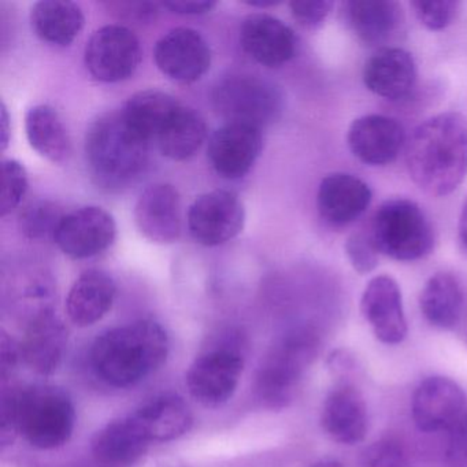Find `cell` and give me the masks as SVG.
Here are the masks:
<instances>
[{"instance_id": "6da1fadb", "label": "cell", "mask_w": 467, "mask_h": 467, "mask_svg": "<svg viewBox=\"0 0 467 467\" xmlns=\"http://www.w3.org/2000/svg\"><path fill=\"white\" fill-rule=\"evenodd\" d=\"M410 177L429 195L445 196L467 174V119L448 111L426 119L407 146Z\"/></svg>"}, {"instance_id": "7a4b0ae2", "label": "cell", "mask_w": 467, "mask_h": 467, "mask_svg": "<svg viewBox=\"0 0 467 467\" xmlns=\"http://www.w3.org/2000/svg\"><path fill=\"white\" fill-rule=\"evenodd\" d=\"M169 336L162 325L140 319L106 330L92 344V370L114 388L140 384L165 365Z\"/></svg>"}, {"instance_id": "3957f363", "label": "cell", "mask_w": 467, "mask_h": 467, "mask_svg": "<svg viewBox=\"0 0 467 467\" xmlns=\"http://www.w3.org/2000/svg\"><path fill=\"white\" fill-rule=\"evenodd\" d=\"M150 141L132 130L119 113H109L92 122L86 136L89 171L100 187L121 190L146 171Z\"/></svg>"}, {"instance_id": "277c9868", "label": "cell", "mask_w": 467, "mask_h": 467, "mask_svg": "<svg viewBox=\"0 0 467 467\" xmlns=\"http://www.w3.org/2000/svg\"><path fill=\"white\" fill-rule=\"evenodd\" d=\"M318 333L313 327H296L286 333L262 360L255 379L254 395L269 410H283L294 400L300 382L319 352Z\"/></svg>"}, {"instance_id": "5b68a950", "label": "cell", "mask_w": 467, "mask_h": 467, "mask_svg": "<svg viewBox=\"0 0 467 467\" xmlns=\"http://www.w3.org/2000/svg\"><path fill=\"white\" fill-rule=\"evenodd\" d=\"M20 436L39 450L64 447L72 439L76 409L67 390L56 385L17 388Z\"/></svg>"}, {"instance_id": "8992f818", "label": "cell", "mask_w": 467, "mask_h": 467, "mask_svg": "<svg viewBox=\"0 0 467 467\" xmlns=\"http://www.w3.org/2000/svg\"><path fill=\"white\" fill-rule=\"evenodd\" d=\"M244 363L239 333L231 330L215 336L188 368L185 384L190 395L209 409L223 406L236 392Z\"/></svg>"}, {"instance_id": "52a82bcc", "label": "cell", "mask_w": 467, "mask_h": 467, "mask_svg": "<svg viewBox=\"0 0 467 467\" xmlns=\"http://www.w3.org/2000/svg\"><path fill=\"white\" fill-rule=\"evenodd\" d=\"M368 234L379 253L395 261H418L434 247L428 215L409 199H390L382 203L374 213Z\"/></svg>"}, {"instance_id": "ba28073f", "label": "cell", "mask_w": 467, "mask_h": 467, "mask_svg": "<svg viewBox=\"0 0 467 467\" xmlns=\"http://www.w3.org/2000/svg\"><path fill=\"white\" fill-rule=\"evenodd\" d=\"M213 108L226 122L261 128L277 119L281 94L272 83L253 75H232L215 84Z\"/></svg>"}, {"instance_id": "9c48e42d", "label": "cell", "mask_w": 467, "mask_h": 467, "mask_svg": "<svg viewBox=\"0 0 467 467\" xmlns=\"http://www.w3.org/2000/svg\"><path fill=\"white\" fill-rule=\"evenodd\" d=\"M141 57L140 40L122 26L98 29L84 53L87 69L102 83H119L132 78L140 67Z\"/></svg>"}, {"instance_id": "30bf717a", "label": "cell", "mask_w": 467, "mask_h": 467, "mask_svg": "<svg viewBox=\"0 0 467 467\" xmlns=\"http://www.w3.org/2000/svg\"><path fill=\"white\" fill-rule=\"evenodd\" d=\"M191 236L204 247H217L242 234L244 204L231 191L215 190L199 196L188 210Z\"/></svg>"}, {"instance_id": "8fae6325", "label": "cell", "mask_w": 467, "mask_h": 467, "mask_svg": "<svg viewBox=\"0 0 467 467\" xmlns=\"http://www.w3.org/2000/svg\"><path fill=\"white\" fill-rule=\"evenodd\" d=\"M117 236L116 221L102 207L86 206L65 214L54 242L72 259L105 253Z\"/></svg>"}, {"instance_id": "7c38bea8", "label": "cell", "mask_w": 467, "mask_h": 467, "mask_svg": "<svg viewBox=\"0 0 467 467\" xmlns=\"http://www.w3.org/2000/svg\"><path fill=\"white\" fill-rule=\"evenodd\" d=\"M154 59L166 78L180 84H192L209 72L212 50L195 29L176 28L158 40Z\"/></svg>"}, {"instance_id": "4fadbf2b", "label": "cell", "mask_w": 467, "mask_h": 467, "mask_svg": "<svg viewBox=\"0 0 467 467\" xmlns=\"http://www.w3.org/2000/svg\"><path fill=\"white\" fill-rule=\"evenodd\" d=\"M466 417V395L452 379L431 377L418 385L412 398V418L420 431L448 433Z\"/></svg>"}, {"instance_id": "5bb4252c", "label": "cell", "mask_w": 467, "mask_h": 467, "mask_svg": "<svg viewBox=\"0 0 467 467\" xmlns=\"http://www.w3.org/2000/svg\"><path fill=\"white\" fill-rule=\"evenodd\" d=\"M262 147L261 128L225 122L210 138L207 157L221 177L237 180L251 171L261 155Z\"/></svg>"}, {"instance_id": "9a60e30c", "label": "cell", "mask_w": 467, "mask_h": 467, "mask_svg": "<svg viewBox=\"0 0 467 467\" xmlns=\"http://www.w3.org/2000/svg\"><path fill=\"white\" fill-rule=\"evenodd\" d=\"M69 332L51 308L37 311L20 341L23 362L40 376L56 373L67 352Z\"/></svg>"}, {"instance_id": "2e32d148", "label": "cell", "mask_w": 467, "mask_h": 467, "mask_svg": "<svg viewBox=\"0 0 467 467\" xmlns=\"http://www.w3.org/2000/svg\"><path fill=\"white\" fill-rule=\"evenodd\" d=\"M347 143L352 154L366 165L385 166L400 154L406 143V132L395 119L370 114L352 122Z\"/></svg>"}, {"instance_id": "e0dca14e", "label": "cell", "mask_w": 467, "mask_h": 467, "mask_svg": "<svg viewBox=\"0 0 467 467\" xmlns=\"http://www.w3.org/2000/svg\"><path fill=\"white\" fill-rule=\"evenodd\" d=\"M360 310L381 343L399 344L406 338L407 321L400 288L389 275H377L368 281Z\"/></svg>"}, {"instance_id": "ac0fdd59", "label": "cell", "mask_w": 467, "mask_h": 467, "mask_svg": "<svg viewBox=\"0 0 467 467\" xmlns=\"http://www.w3.org/2000/svg\"><path fill=\"white\" fill-rule=\"evenodd\" d=\"M135 223L150 242L171 244L182 236V201L171 184H154L141 192L135 206Z\"/></svg>"}, {"instance_id": "d6986e66", "label": "cell", "mask_w": 467, "mask_h": 467, "mask_svg": "<svg viewBox=\"0 0 467 467\" xmlns=\"http://www.w3.org/2000/svg\"><path fill=\"white\" fill-rule=\"evenodd\" d=\"M240 43L258 64L278 67L291 61L297 51V37L286 24L269 15H251L243 21Z\"/></svg>"}, {"instance_id": "ffe728a7", "label": "cell", "mask_w": 467, "mask_h": 467, "mask_svg": "<svg viewBox=\"0 0 467 467\" xmlns=\"http://www.w3.org/2000/svg\"><path fill=\"white\" fill-rule=\"evenodd\" d=\"M371 190L359 177L348 173L327 174L317 193L319 214L330 225L354 223L371 203Z\"/></svg>"}, {"instance_id": "44dd1931", "label": "cell", "mask_w": 467, "mask_h": 467, "mask_svg": "<svg viewBox=\"0 0 467 467\" xmlns=\"http://www.w3.org/2000/svg\"><path fill=\"white\" fill-rule=\"evenodd\" d=\"M366 88L388 100L406 98L417 81V67L409 51L385 47L368 58L363 69Z\"/></svg>"}, {"instance_id": "7402d4cb", "label": "cell", "mask_w": 467, "mask_h": 467, "mask_svg": "<svg viewBox=\"0 0 467 467\" xmlns=\"http://www.w3.org/2000/svg\"><path fill=\"white\" fill-rule=\"evenodd\" d=\"M322 428L340 444H357L368 433V410L354 385L341 384L330 390L322 409Z\"/></svg>"}, {"instance_id": "603a6c76", "label": "cell", "mask_w": 467, "mask_h": 467, "mask_svg": "<svg viewBox=\"0 0 467 467\" xmlns=\"http://www.w3.org/2000/svg\"><path fill=\"white\" fill-rule=\"evenodd\" d=\"M130 415L150 442L180 439L191 431L193 423L190 406L176 393L155 396Z\"/></svg>"}, {"instance_id": "cb8c5ba5", "label": "cell", "mask_w": 467, "mask_h": 467, "mask_svg": "<svg viewBox=\"0 0 467 467\" xmlns=\"http://www.w3.org/2000/svg\"><path fill=\"white\" fill-rule=\"evenodd\" d=\"M150 444L151 442L128 415L111 420L95 433L91 440V452L99 466L130 467L146 455Z\"/></svg>"}, {"instance_id": "d4e9b609", "label": "cell", "mask_w": 467, "mask_h": 467, "mask_svg": "<svg viewBox=\"0 0 467 467\" xmlns=\"http://www.w3.org/2000/svg\"><path fill=\"white\" fill-rule=\"evenodd\" d=\"M116 294V283L110 275L99 270H88L75 281L67 294V317L78 327H92L108 316Z\"/></svg>"}, {"instance_id": "484cf974", "label": "cell", "mask_w": 467, "mask_h": 467, "mask_svg": "<svg viewBox=\"0 0 467 467\" xmlns=\"http://www.w3.org/2000/svg\"><path fill=\"white\" fill-rule=\"evenodd\" d=\"M344 16L354 34L368 45H381L395 36L403 24V10L393 0H351Z\"/></svg>"}, {"instance_id": "4316f807", "label": "cell", "mask_w": 467, "mask_h": 467, "mask_svg": "<svg viewBox=\"0 0 467 467\" xmlns=\"http://www.w3.org/2000/svg\"><path fill=\"white\" fill-rule=\"evenodd\" d=\"M26 132L32 149L51 163L64 165L72 157L69 132L51 106L36 105L26 111Z\"/></svg>"}, {"instance_id": "83f0119b", "label": "cell", "mask_w": 467, "mask_h": 467, "mask_svg": "<svg viewBox=\"0 0 467 467\" xmlns=\"http://www.w3.org/2000/svg\"><path fill=\"white\" fill-rule=\"evenodd\" d=\"M31 24L43 42L65 47L78 39L86 17L80 6L69 0H42L32 6Z\"/></svg>"}, {"instance_id": "f1b7e54d", "label": "cell", "mask_w": 467, "mask_h": 467, "mask_svg": "<svg viewBox=\"0 0 467 467\" xmlns=\"http://www.w3.org/2000/svg\"><path fill=\"white\" fill-rule=\"evenodd\" d=\"M182 108V103L177 98L157 89H147L130 97L121 113L132 130L151 143L160 138Z\"/></svg>"}, {"instance_id": "f546056e", "label": "cell", "mask_w": 467, "mask_h": 467, "mask_svg": "<svg viewBox=\"0 0 467 467\" xmlns=\"http://www.w3.org/2000/svg\"><path fill=\"white\" fill-rule=\"evenodd\" d=\"M420 310L433 327L450 329L458 324L463 308V294L450 273H436L423 286Z\"/></svg>"}, {"instance_id": "4dcf8cb0", "label": "cell", "mask_w": 467, "mask_h": 467, "mask_svg": "<svg viewBox=\"0 0 467 467\" xmlns=\"http://www.w3.org/2000/svg\"><path fill=\"white\" fill-rule=\"evenodd\" d=\"M207 139V124L203 117L182 105L160 138L157 139L162 155L171 161L190 160L203 146Z\"/></svg>"}, {"instance_id": "1f68e13d", "label": "cell", "mask_w": 467, "mask_h": 467, "mask_svg": "<svg viewBox=\"0 0 467 467\" xmlns=\"http://www.w3.org/2000/svg\"><path fill=\"white\" fill-rule=\"evenodd\" d=\"M64 217L65 213L58 204L51 201H36L24 207L18 223L26 239L46 242L56 240L57 231Z\"/></svg>"}, {"instance_id": "d6a6232c", "label": "cell", "mask_w": 467, "mask_h": 467, "mask_svg": "<svg viewBox=\"0 0 467 467\" xmlns=\"http://www.w3.org/2000/svg\"><path fill=\"white\" fill-rule=\"evenodd\" d=\"M28 173L23 163L16 160H5L2 162V195H0V215L7 214L17 209L28 192Z\"/></svg>"}, {"instance_id": "836d02e7", "label": "cell", "mask_w": 467, "mask_h": 467, "mask_svg": "<svg viewBox=\"0 0 467 467\" xmlns=\"http://www.w3.org/2000/svg\"><path fill=\"white\" fill-rule=\"evenodd\" d=\"M411 6L422 26L431 31H441L452 24L459 4L453 0H417Z\"/></svg>"}, {"instance_id": "e575fe53", "label": "cell", "mask_w": 467, "mask_h": 467, "mask_svg": "<svg viewBox=\"0 0 467 467\" xmlns=\"http://www.w3.org/2000/svg\"><path fill=\"white\" fill-rule=\"evenodd\" d=\"M346 254L349 264L359 275H368L376 269L379 264V250L374 245L370 234L366 232H357L351 234L346 242Z\"/></svg>"}, {"instance_id": "d590c367", "label": "cell", "mask_w": 467, "mask_h": 467, "mask_svg": "<svg viewBox=\"0 0 467 467\" xmlns=\"http://www.w3.org/2000/svg\"><path fill=\"white\" fill-rule=\"evenodd\" d=\"M365 467H415L406 450L392 440L376 442L365 455Z\"/></svg>"}, {"instance_id": "8d00e7d4", "label": "cell", "mask_w": 467, "mask_h": 467, "mask_svg": "<svg viewBox=\"0 0 467 467\" xmlns=\"http://www.w3.org/2000/svg\"><path fill=\"white\" fill-rule=\"evenodd\" d=\"M20 436L17 410V387L4 389L0 403V445L2 448L15 444Z\"/></svg>"}, {"instance_id": "74e56055", "label": "cell", "mask_w": 467, "mask_h": 467, "mask_svg": "<svg viewBox=\"0 0 467 467\" xmlns=\"http://www.w3.org/2000/svg\"><path fill=\"white\" fill-rule=\"evenodd\" d=\"M295 20L307 29H317L325 23L333 9L329 0H299L289 4Z\"/></svg>"}, {"instance_id": "f35d334b", "label": "cell", "mask_w": 467, "mask_h": 467, "mask_svg": "<svg viewBox=\"0 0 467 467\" xmlns=\"http://www.w3.org/2000/svg\"><path fill=\"white\" fill-rule=\"evenodd\" d=\"M447 434L448 464L451 467H467V417Z\"/></svg>"}, {"instance_id": "ab89813d", "label": "cell", "mask_w": 467, "mask_h": 467, "mask_svg": "<svg viewBox=\"0 0 467 467\" xmlns=\"http://www.w3.org/2000/svg\"><path fill=\"white\" fill-rule=\"evenodd\" d=\"M20 360H23L20 343H17L9 333L4 330L2 337H0V377H2L4 385L13 376Z\"/></svg>"}, {"instance_id": "60d3db41", "label": "cell", "mask_w": 467, "mask_h": 467, "mask_svg": "<svg viewBox=\"0 0 467 467\" xmlns=\"http://www.w3.org/2000/svg\"><path fill=\"white\" fill-rule=\"evenodd\" d=\"M163 7L171 10V12L177 13V15L182 16H202L206 13L212 12L217 4L215 2H207V0H199V2H179V0H173V2H165L162 4Z\"/></svg>"}, {"instance_id": "b9f144b4", "label": "cell", "mask_w": 467, "mask_h": 467, "mask_svg": "<svg viewBox=\"0 0 467 467\" xmlns=\"http://www.w3.org/2000/svg\"><path fill=\"white\" fill-rule=\"evenodd\" d=\"M10 130H10L9 111H7L6 105L2 103V106H0V146H2L4 151L9 144Z\"/></svg>"}, {"instance_id": "7bdbcfd3", "label": "cell", "mask_w": 467, "mask_h": 467, "mask_svg": "<svg viewBox=\"0 0 467 467\" xmlns=\"http://www.w3.org/2000/svg\"><path fill=\"white\" fill-rule=\"evenodd\" d=\"M459 240L464 248H467V196L462 206L461 217H459L458 225Z\"/></svg>"}, {"instance_id": "ee69618b", "label": "cell", "mask_w": 467, "mask_h": 467, "mask_svg": "<svg viewBox=\"0 0 467 467\" xmlns=\"http://www.w3.org/2000/svg\"><path fill=\"white\" fill-rule=\"evenodd\" d=\"M278 4L280 2H275V0H251V2H245V5H248V6L261 7V9L275 6Z\"/></svg>"}, {"instance_id": "f6af8a7d", "label": "cell", "mask_w": 467, "mask_h": 467, "mask_svg": "<svg viewBox=\"0 0 467 467\" xmlns=\"http://www.w3.org/2000/svg\"><path fill=\"white\" fill-rule=\"evenodd\" d=\"M311 467H346L343 463L337 461H332V459H325V461L317 462Z\"/></svg>"}]
</instances>
